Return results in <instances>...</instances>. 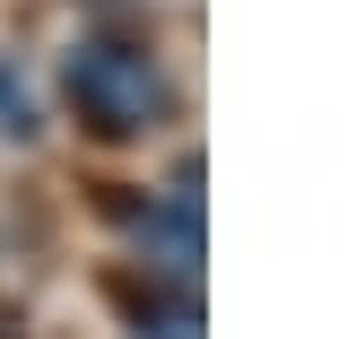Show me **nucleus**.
I'll return each mask as SVG.
<instances>
[{
    "label": "nucleus",
    "mask_w": 357,
    "mask_h": 339,
    "mask_svg": "<svg viewBox=\"0 0 357 339\" xmlns=\"http://www.w3.org/2000/svg\"><path fill=\"white\" fill-rule=\"evenodd\" d=\"M61 96L96 139H149L174 113V87L157 79V61L139 44H114V35H87L61 61Z\"/></svg>",
    "instance_id": "nucleus-1"
},
{
    "label": "nucleus",
    "mask_w": 357,
    "mask_h": 339,
    "mask_svg": "<svg viewBox=\"0 0 357 339\" xmlns=\"http://www.w3.org/2000/svg\"><path fill=\"white\" fill-rule=\"evenodd\" d=\"M0 131H17V139L35 131V104H26V87H17V70H0Z\"/></svg>",
    "instance_id": "nucleus-2"
}]
</instances>
